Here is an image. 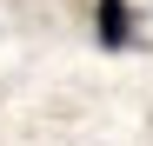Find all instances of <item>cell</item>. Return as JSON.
<instances>
[{
	"label": "cell",
	"instance_id": "cell-1",
	"mask_svg": "<svg viewBox=\"0 0 153 146\" xmlns=\"http://www.w3.org/2000/svg\"><path fill=\"white\" fill-rule=\"evenodd\" d=\"M93 40L107 46V53H126V46H140L133 7H126V0H100V7H93Z\"/></svg>",
	"mask_w": 153,
	"mask_h": 146
}]
</instances>
